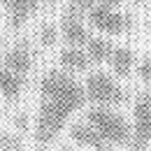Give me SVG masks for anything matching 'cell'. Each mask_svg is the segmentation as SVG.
Returning a JSON list of instances; mask_svg holds the SVG:
<instances>
[{"mask_svg": "<svg viewBox=\"0 0 151 151\" xmlns=\"http://www.w3.org/2000/svg\"><path fill=\"white\" fill-rule=\"evenodd\" d=\"M93 5H98V0H68V12L79 14V17L86 19V14H88V9Z\"/></svg>", "mask_w": 151, "mask_h": 151, "instance_id": "4fadbf2b", "label": "cell"}, {"mask_svg": "<svg viewBox=\"0 0 151 151\" xmlns=\"http://www.w3.org/2000/svg\"><path fill=\"white\" fill-rule=\"evenodd\" d=\"M84 93L86 102L93 107H121L128 102L126 88L119 84V79L105 70H93L84 79Z\"/></svg>", "mask_w": 151, "mask_h": 151, "instance_id": "3957f363", "label": "cell"}, {"mask_svg": "<svg viewBox=\"0 0 151 151\" xmlns=\"http://www.w3.org/2000/svg\"><path fill=\"white\" fill-rule=\"evenodd\" d=\"M107 65L116 79H128L135 72V51L130 47H114Z\"/></svg>", "mask_w": 151, "mask_h": 151, "instance_id": "30bf717a", "label": "cell"}, {"mask_svg": "<svg viewBox=\"0 0 151 151\" xmlns=\"http://www.w3.org/2000/svg\"><path fill=\"white\" fill-rule=\"evenodd\" d=\"M58 33L65 42V47H84L88 40H91V28L84 17L72 14V12H63L60 23H58Z\"/></svg>", "mask_w": 151, "mask_h": 151, "instance_id": "5b68a950", "label": "cell"}, {"mask_svg": "<svg viewBox=\"0 0 151 151\" xmlns=\"http://www.w3.org/2000/svg\"><path fill=\"white\" fill-rule=\"evenodd\" d=\"M58 0H0L5 14L14 28H21L42 5H56Z\"/></svg>", "mask_w": 151, "mask_h": 151, "instance_id": "52a82bcc", "label": "cell"}, {"mask_svg": "<svg viewBox=\"0 0 151 151\" xmlns=\"http://www.w3.org/2000/svg\"><path fill=\"white\" fill-rule=\"evenodd\" d=\"M135 72H137V77H139V81H144V84H149V86H151V56L142 58V60L137 63Z\"/></svg>", "mask_w": 151, "mask_h": 151, "instance_id": "5bb4252c", "label": "cell"}, {"mask_svg": "<svg viewBox=\"0 0 151 151\" xmlns=\"http://www.w3.org/2000/svg\"><path fill=\"white\" fill-rule=\"evenodd\" d=\"M135 2H144V0H135Z\"/></svg>", "mask_w": 151, "mask_h": 151, "instance_id": "ffe728a7", "label": "cell"}, {"mask_svg": "<svg viewBox=\"0 0 151 151\" xmlns=\"http://www.w3.org/2000/svg\"><path fill=\"white\" fill-rule=\"evenodd\" d=\"M58 65L63 72L75 75V72H88L93 63L84 51V47H63L58 54Z\"/></svg>", "mask_w": 151, "mask_h": 151, "instance_id": "ba28073f", "label": "cell"}, {"mask_svg": "<svg viewBox=\"0 0 151 151\" xmlns=\"http://www.w3.org/2000/svg\"><path fill=\"white\" fill-rule=\"evenodd\" d=\"M2 142H5V132H0V147H2Z\"/></svg>", "mask_w": 151, "mask_h": 151, "instance_id": "ac0fdd59", "label": "cell"}, {"mask_svg": "<svg viewBox=\"0 0 151 151\" xmlns=\"http://www.w3.org/2000/svg\"><path fill=\"white\" fill-rule=\"evenodd\" d=\"M86 23L88 28L102 35H126L132 28L130 14L121 12L119 7H109V5H93L86 14Z\"/></svg>", "mask_w": 151, "mask_h": 151, "instance_id": "277c9868", "label": "cell"}, {"mask_svg": "<svg viewBox=\"0 0 151 151\" xmlns=\"http://www.w3.org/2000/svg\"><path fill=\"white\" fill-rule=\"evenodd\" d=\"M23 86H26V77L0 65V95L5 100H17L23 91Z\"/></svg>", "mask_w": 151, "mask_h": 151, "instance_id": "7c38bea8", "label": "cell"}, {"mask_svg": "<svg viewBox=\"0 0 151 151\" xmlns=\"http://www.w3.org/2000/svg\"><path fill=\"white\" fill-rule=\"evenodd\" d=\"M0 151H21V142L12 135H5V142H2Z\"/></svg>", "mask_w": 151, "mask_h": 151, "instance_id": "2e32d148", "label": "cell"}, {"mask_svg": "<svg viewBox=\"0 0 151 151\" xmlns=\"http://www.w3.org/2000/svg\"><path fill=\"white\" fill-rule=\"evenodd\" d=\"M114 47H116V44H114L109 37L91 35V40L84 44V51L88 54V58H91V63H93V65H102V63H107V60H109Z\"/></svg>", "mask_w": 151, "mask_h": 151, "instance_id": "8fae6325", "label": "cell"}, {"mask_svg": "<svg viewBox=\"0 0 151 151\" xmlns=\"http://www.w3.org/2000/svg\"><path fill=\"white\" fill-rule=\"evenodd\" d=\"M40 40H42V44H47V47H51V44L56 42V28H54L51 23H47V26H42V30H40Z\"/></svg>", "mask_w": 151, "mask_h": 151, "instance_id": "9a60e30c", "label": "cell"}, {"mask_svg": "<svg viewBox=\"0 0 151 151\" xmlns=\"http://www.w3.org/2000/svg\"><path fill=\"white\" fill-rule=\"evenodd\" d=\"M84 121L93 128L102 142L112 147H130V121L116 107H91Z\"/></svg>", "mask_w": 151, "mask_h": 151, "instance_id": "7a4b0ae2", "label": "cell"}, {"mask_svg": "<svg viewBox=\"0 0 151 151\" xmlns=\"http://www.w3.org/2000/svg\"><path fill=\"white\" fill-rule=\"evenodd\" d=\"M70 139L75 142L77 147H81V149H91V151H112L105 142H102V137L98 135V132L86 123V121H77L70 126Z\"/></svg>", "mask_w": 151, "mask_h": 151, "instance_id": "9c48e42d", "label": "cell"}, {"mask_svg": "<svg viewBox=\"0 0 151 151\" xmlns=\"http://www.w3.org/2000/svg\"><path fill=\"white\" fill-rule=\"evenodd\" d=\"M33 63H35L33 47H30V42H23V40L12 44L5 51L2 60H0V65H5L7 70H12L17 75H23V77H28V72L33 70Z\"/></svg>", "mask_w": 151, "mask_h": 151, "instance_id": "8992f818", "label": "cell"}, {"mask_svg": "<svg viewBox=\"0 0 151 151\" xmlns=\"http://www.w3.org/2000/svg\"><path fill=\"white\" fill-rule=\"evenodd\" d=\"M86 105L84 84L63 70H49L40 79V105L35 116V142L42 151L54 144L68 121Z\"/></svg>", "mask_w": 151, "mask_h": 151, "instance_id": "6da1fadb", "label": "cell"}, {"mask_svg": "<svg viewBox=\"0 0 151 151\" xmlns=\"http://www.w3.org/2000/svg\"><path fill=\"white\" fill-rule=\"evenodd\" d=\"M100 5H109V7H121L126 0H98Z\"/></svg>", "mask_w": 151, "mask_h": 151, "instance_id": "e0dca14e", "label": "cell"}, {"mask_svg": "<svg viewBox=\"0 0 151 151\" xmlns=\"http://www.w3.org/2000/svg\"><path fill=\"white\" fill-rule=\"evenodd\" d=\"M149 144H151V132H149Z\"/></svg>", "mask_w": 151, "mask_h": 151, "instance_id": "d6986e66", "label": "cell"}]
</instances>
